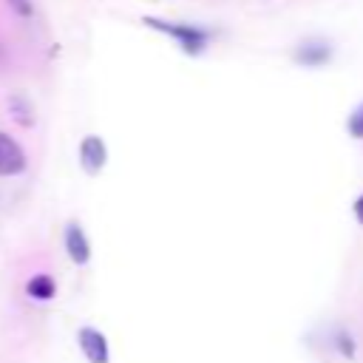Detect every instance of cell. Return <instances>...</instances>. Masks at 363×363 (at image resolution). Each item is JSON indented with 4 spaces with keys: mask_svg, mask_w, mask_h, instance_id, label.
Here are the masks:
<instances>
[{
    "mask_svg": "<svg viewBox=\"0 0 363 363\" xmlns=\"http://www.w3.org/2000/svg\"><path fill=\"white\" fill-rule=\"evenodd\" d=\"M145 26L167 34L184 54H201L207 48V31L190 26V23H167V20H156V17H145Z\"/></svg>",
    "mask_w": 363,
    "mask_h": 363,
    "instance_id": "1",
    "label": "cell"
},
{
    "mask_svg": "<svg viewBox=\"0 0 363 363\" xmlns=\"http://www.w3.org/2000/svg\"><path fill=\"white\" fill-rule=\"evenodd\" d=\"M26 170V150L17 139L0 130V176H20Z\"/></svg>",
    "mask_w": 363,
    "mask_h": 363,
    "instance_id": "2",
    "label": "cell"
},
{
    "mask_svg": "<svg viewBox=\"0 0 363 363\" xmlns=\"http://www.w3.org/2000/svg\"><path fill=\"white\" fill-rule=\"evenodd\" d=\"M77 340H79V349L88 357V363H111V349H108V340L102 332H96L94 326H82Z\"/></svg>",
    "mask_w": 363,
    "mask_h": 363,
    "instance_id": "3",
    "label": "cell"
},
{
    "mask_svg": "<svg viewBox=\"0 0 363 363\" xmlns=\"http://www.w3.org/2000/svg\"><path fill=\"white\" fill-rule=\"evenodd\" d=\"M105 162H108V147H105V142L99 139V136H85L82 142H79V164H82V170L85 173H99L102 167H105Z\"/></svg>",
    "mask_w": 363,
    "mask_h": 363,
    "instance_id": "4",
    "label": "cell"
},
{
    "mask_svg": "<svg viewBox=\"0 0 363 363\" xmlns=\"http://www.w3.org/2000/svg\"><path fill=\"white\" fill-rule=\"evenodd\" d=\"M65 252L74 264H88L91 261V241H88L85 230L77 221H71L65 227Z\"/></svg>",
    "mask_w": 363,
    "mask_h": 363,
    "instance_id": "5",
    "label": "cell"
},
{
    "mask_svg": "<svg viewBox=\"0 0 363 363\" xmlns=\"http://www.w3.org/2000/svg\"><path fill=\"white\" fill-rule=\"evenodd\" d=\"M26 292L34 298V301H51L54 298V292H57V284H54V278L51 275H34V278H28V284H26Z\"/></svg>",
    "mask_w": 363,
    "mask_h": 363,
    "instance_id": "6",
    "label": "cell"
},
{
    "mask_svg": "<svg viewBox=\"0 0 363 363\" xmlns=\"http://www.w3.org/2000/svg\"><path fill=\"white\" fill-rule=\"evenodd\" d=\"M9 108H11V113H14V119L20 122V125H34V108L28 105V99L26 96H14V99H9Z\"/></svg>",
    "mask_w": 363,
    "mask_h": 363,
    "instance_id": "7",
    "label": "cell"
},
{
    "mask_svg": "<svg viewBox=\"0 0 363 363\" xmlns=\"http://www.w3.org/2000/svg\"><path fill=\"white\" fill-rule=\"evenodd\" d=\"M346 128H349V136H352V139H363V102L349 113Z\"/></svg>",
    "mask_w": 363,
    "mask_h": 363,
    "instance_id": "8",
    "label": "cell"
},
{
    "mask_svg": "<svg viewBox=\"0 0 363 363\" xmlns=\"http://www.w3.org/2000/svg\"><path fill=\"white\" fill-rule=\"evenodd\" d=\"M9 6H11V9H14V11H17V14H20V17H28V14H31V11H34V9H31V3H28V0H9Z\"/></svg>",
    "mask_w": 363,
    "mask_h": 363,
    "instance_id": "9",
    "label": "cell"
},
{
    "mask_svg": "<svg viewBox=\"0 0 363 363\" xmlns=\"http://www.w3.org/2000/svg\"><path fill=\"white\" fill-rule=\"evenodd\" d=\"M354 221L363 227V193L354 199Z\"/></svg>",
    "mask_w": 363,
    "mask_h": 363,
    "instance_id": "10",
    "label": "cell"
}]
</instances>
